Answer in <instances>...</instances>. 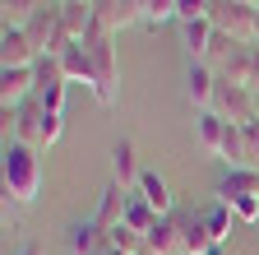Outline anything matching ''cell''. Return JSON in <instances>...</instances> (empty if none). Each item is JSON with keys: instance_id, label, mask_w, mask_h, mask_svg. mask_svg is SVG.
Listing matches in <instances>:
<instances>
[{"instance_id": "cell-27", "label": "cell", "mask_w": 259, "mask_h": 255, "mask_svg": "<svg viewBox=\"0 0 259 255\" xmlns=\"http://www.w3.org/2000/svg\"><path fill=\"white\" fill-rule=\"evenodd\" d=\"M56 84H65V70H60V60H37V93H47V88H56Z\"/></svg>"}, {"instance_id": "cell-14", "label": "cell", "mask_w": 259, "mask_h": 255, "mask_svg": "<svg viewBox=\"0 0 259 255\" xmlns=\"http://www.w3.org/2000/svg\"><path fill=\"white\" fill-rule=\"evenodd\" d=\"M218 204H227L232 209L236 200H245V195H259V172H250V167H236V172H227L222 181H218Z\"/></svg>"}, {"instance_id": "cell-6", "label": "cell", "mask_w": 259, "mask_h": 255, "mask_svg": "<svg viewBox=\"0 0 259 255\" xmlns=\"http://www.w3.org/2000/svg\"><path fill=\"white\" fill-rule=\"evenodd\" d=\"M218 75H222L227 84H236V88L259 93V42H241V47L218 65Z\"/></svg>"}, {"instance_id": "cell-4", "label": "cell", "mask_w": 259, "mask_h": 255, "mask_svg": "<svg viewBox=\"0 0 259 255\" xmlns=\"http://www.w3.org/2000/svg\"><path fill=\"white\" fill-rule=\"evenodd\" d=\"M23 33L32 38L37 56H47V60H56L65 47H70V33H65V23H60V5H42L37 14H32V23L23 28Z\"/></svg>"}, {"instance_id": "cell-22", "label": "cell", "mask_w": 259, "mask_h": 255, "mask_svg": "<svg viewBox=\"0 0 259 255\" xmlns=\"http://www.w3.org/2000/svg\"><path fill=\"white\" fill-rule=\"evenodd\" d=\"M37 10H42V0H0V14H5V28H28Z\"/></svg>"}, {"instance_id": "cell-9", "label": "cell", "mask_w": 259, "mask_h": 255, "mask_svg": "<svg viewBox=\"0 0 259 255\" xmlns=\"http://www.w3.org/2000/svg\"><path fill=\"white\" fill-rule=\"evenodd\" d=\"M213 112H218L227 125H254V93L222 79V88H218V107H213Z\"/></svg>"}, {"instance_id": "cell-25", "label": "cell", "mask_w": 259, "mask_h": 255, "mask_svg": "<svg viewBox=\"0 0 259 255\" xmlns=\"http://www.w3.org/2000/svg\"><path fill=\"white\" fill-rule=\"evenodd\" d=\"M232 223H236V213L227 209V204H218V209H208V218H204V228H208V237L222 246L227 237H232Z\"/></svg>"}, {"instance_id": "cell-10", "label": "cell", "mask_w": 259, "mask_h": 255, "mask_svg": "<svg viewBox=\"0 0 259 255\" xmlns=\"http://www.w3.org/2000/svg\"><path fill=\"white\" fill-rule=\"evenodd\" d=\"M37 47H32V38L23 33V28H5L0 33V70H32L37 65Z\"/></svg>"}, {"instance_id": "cell-32", "label": "cell", "mask_w": 259, "mask_h": 255, "mask_svg": "<svg viewBox=\"0 0 259 255\" xmlns=\"http://www.w3.org/2000/svg\"><path fill=\"white\" fill-rule=\"evenodd\" d=\"M254 121H259V93H254Z\"/></svg>"}, {"instance_id": "cell-2", "label": "cell", "mask_w": 259, "mask_h": 255, "mask_svg": "<svg viewBox=\"0 0 259 255\" xmlns=\"http://www.w3.org/2000/svg\"><path fill=\"white\" fill-rule=\"evenodd\" d=\"M83 51L93 60V98L102 107H116V88H120V47H116V33L93 23V33L83 38Z\"/></svg>"}, {"instance_id": "cell-13", "label": "cell", "mask_w": 259, "mask_h": 255, "mask_svg": "<svg viewBox=\"0 0 259 255\" xmlns=\"http://www.w3.org/2000/svg\"><path fill=\"white\" fill-rule=\"evenodd\" d=\"M135 195L157 213V218H171L176 213V195H171V186H167V176H157V172H139V186H135Z\"/></svg>"}, {"instance_id": "cell-19", "label": "cell", "mask_w": 259, "mask_h": 255, "mask_svg": "<svg viewBox=\"0 0 259 255\" xmlns=\"http://www.w3.org/2000/svg\"><path fill=\"white\" fill-rule=\"evenodd\" d=\"M60 70H65V79H83L88 88H93V60H88V51H83V42H70L60 56Z\"/></svg>"}, {"instance_id": "cell-5", "label": "cell", "mask_w": 259, "mask_h": 255, "mask_svg": "<svg viewBox=\"0 0 259 255\" xmlns=\"http://www.w3.org/2000/svg\"><path fill=\"white\" fill-rule=\"evenodd\" d=\"M254 5H245V0H213V28L222 38H232V42H254Z\"/></svg>"}, {"instance_id": "cell-11", "label": "cell", "mask_w": 259, "mask_h": 255, "mask_svg": "<svg viewBox=\"0 0 259 255\" xmlns=\"http://www.w3.org/2000/svg\"><path fill=\"white\" fill-rule=\"evenodd\" d=\"M93 19H97V28H107V33H116V38L125 33V28L144 23L135 0H93Z\"/></svg>"}, {"instance_id": "cell-18", "label": "cell", "mask_w": 259, "mask_h": 255, "mask_svg": "<svg viewBox=\"0 0 259 255\" xmlns=\"http://www.w3.org/2000/svg\"><path fill=\"white\" fill-rule=\"evenodd\" d=\"M222 144H227V121L218 112H199V149L208 158H222Z\"/></svg>"}, {"instance_id": "cell-28", "label": "cell", "mask_w": 259, "mask_h": 255, "mask_svg": "<svg viewBox=\"0 0 259 255\" xmlns=\"http://www.w3.org/2000/svg\"><path fill=\"white\" fill-rule=\"evenodd\" d=\"M213 14V0H176V19L194 23V19H208Z\"/></svg>"}, {"instance_id": "cell-12", "label": "cell", "mask_w": 259, "mask_h": 255, "mask_svg": "<svg viewBox=\"0 0 259 255\" xmlns=\"http://www.w3.org/2000/svg\"><path fill=\"white\" fill-rule=\"evenodd\" d=\"M37 93V65L32 70H0V112H19Z\"/></svg>"}, {"instance_id": "cell-33", "label": "cell", "mask_w": 259, "mask_h": 255, "mask_svg": "<svg viewBox=\"0 0 259 255\" xmlns=\"http://www.w3.org/2000/svg\"><path fill=\"white\" fill-rule=\"evenodd\" d=\"M79 5H93V0H79Z\"/></svg>"}, {"instance_id": "cell-3", "label": "cell", "mask_w": 259, "mask_h": 255, "mask_svg": "<svg viewBox=\"0 0 259 255\" xmlns=\"http://www.w3.org/2000/svg\"><path fill=\"white\" fill-rule=\"evenodd\" d=\"M65 135V116H51L42 102H23L19 107V121H14V139L28 144V149H51L56 139Z\"/></svg>"}, {"instance_id": "cell-1", "label": "cell", "mask_w": 259, "mask_h": 255, "mask_svg": "<svg viewBox=\"0 0 259 255\" xmlns=\"http://www.w3.org/2000/svg\"><path fill=\"white\" fill-rule=\"evenodd\" d=\"M0 181H5V204H19V209L37 204V195H42V158H37V149L10 139L5 163H0Z\"/></svg>"}, {"instance_id": "cell-21", "label": "cell", "mask_w": 259, "mask_h": 255, "mask_svg": "<svg viewBox=\"0 0 259 255\" xmlns=\"http://www.w3.org/2000/svg\"><path fill=\"white\" fill-rule=\"evenodd\" d=\"M107 250H116V255H144V250H148V237L130 232L125 223H120V228H111V232H107Z\"/></svg>"}, {"instance_id": "cell-20", "label": "cell", "mask_w": 259, "mask_h": 255, "mask_svg": "<svg viewBox=\"0 0 259 255\" xmlns=\"http://www.w3.org/2000/svg\"><path fill=\"white\" fill-rule=\"evenodd\" d=\"M157 223H162V218H157V213H153V209H148L139 195H130V204H125V228H130V232L148 237V232L157 228Z\"/></svg>"}, {"instance_id": "cell-26", "label": "cell", "mask_w": 259, "mask_h": 255, "mask_svg": "<svg viewBox=\"0 0 259 255\" xmlns=\"http://www.w3.org/2000/svg\"><path fill=\"white\" fill-rule=\"evenodd\" d=\"M171 19H176V0H148V5H144V23L148 28H162Z\"/></svg>"}, {"instance_id": "cell-29", "label": "cell", "mask_w": 259, "mask_h": 255, "mask_svg": "<svg viewBox=\"0 0 259 255\" xmlns=\"http://www.w3.org/2000/svg\"><path fill=\"white\" fill-rule=\"evenodd\" d=\"M245 163H250V172H259V121L245 125Z\"/></svg>"}, {"instance_id": "cell-7", "label": "cell", "mask_w": 259, "mask_h": 255, "mask_svg": "<svg viewBox=\"0 0 259 255\" xmlns=\"http://www.w3.org/2000/svg\"><path fill=\"white\" fill-rule=\"evenodd\" d=\"M148 250H153V255H190V228H185V213L162 218L157 228L148 232Z\"/></svg>"}, {"instance_id": "cell-30", "label": "cell", "mask_w": 259, "mask_h": 255, "mask_svg": "<svg viewBox=\"0 0 259 255\" xmlns=\"http://www.w3.org/2000/svg\"><path fill=\"white\" fill-rule=\"evenodd\" d=\"M19 255H42V246H23V250H19Z\"/></svg>"}, {"instance_id": "cell-24", "label": "cell", "mask_w": 259, "mask_h": 255, "mask_svg": "<svg viewBox=\"0 0 259 255\" xmlns=\"http://www.w3.org/2000/svg\"><path fill=\"white\" fill-rule=\"evenodd\" d=\"M102 246H107V237L97 232L93 223H79V228L70 232V250H74V255H97Z\"/></svg>"}, {"instance_id": "cell-16", "label": "cell", "mask_w": 259, "mask_h": 255, "mask_svg": "<svg viewBox=\"0 0 259 255\" xmlns=\"http://www.w3.org/2000/svg\"><path fill=\"white\" fill-rule=\"evenodd\" d=\"M139 172H144V167L135 163V144H130V139H120V144L111 149V181H116V186H125L130 195H135Z\"/></svg>"}, {"instance_id": "cell-31", "label": "cell", "mask_w": 259, "mask_h": 255, "mask_svg": "<svg viewBox=\"0 0 259 255\" xmlns=\"http://www.w3.org/2000/svg\"><path fill=\"white\" fill-rule=\"evenodd\" d=\"M254 42H259V14H254Z\"/></svg>"}, {"instance_id": "cell-23", "label": "cell", "mask_w": 259, "mask_h": 255, "mask_svg": "<svg viewBox=\"0 0 259 255\" xmlns=\"http://www.w3.org/2000/svg\"><path fill=\"white\" fill-rule=\"evenodd\" d=\"M222 163L227 167H250L245 163V125H227V144H222Z\"/></svg>"}, {"instance_id": "cell-17", "label": "cell", "mask_w": 259, "mask_h": 255, "mask_svg": "<svg viewBox=\"0 0 259 255\" xmlns=\"http://www.w3.org/2000/svg\"><path fill=\"white\" fill-rule=\"evenodd\" d=\"M60 23H65V33H70V42H83L93 33V5H79V0H60Z\"/></svg>"}, {"instance_id": "cell-15", "label": "cell", "mask_w": 259, "mask_h": 255, "mask_svg": "<svg viewBox=\"0 0 259 255\" xmlns=\"http://www.w3.org/2000/svg\"><path fill=\"white\" fill-rule=\"evenodd\" d=\"M181 38H185L190 60H208L213 42H218V28H213V19H194V23H181Z\"/></svg>"}, {"instance_id": "cell-8", "label": "cell", "mask_w": 259, "mask_h": 255, "mask_svg": "<svg viewBox=\"0 0 259 255\" xmlns=\"http://www.w3.org/2000/svg\"><path fill=\"white\" fill-rule=\"evenodd\" d=\"M218 88H222V75L208 65V60H194L190 75H185V93H190V102L199 107V112H213V107H218Z\"/></svg>"}]
</instances>
